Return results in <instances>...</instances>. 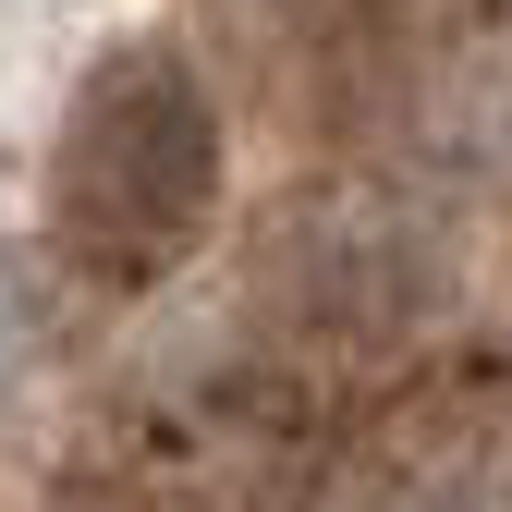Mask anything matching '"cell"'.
Instances as JSON below:
<instances>
[{
    "mask_svg": "<svg viewBox=\"0 0 512 512\" xmlns=\"http://www.w3.org/2000/svg\"><path fill=\"white\" fill-rule=\"evenodd\" d=\"M208 183H220V122L196 74L171 49L98 61V86L74 98V135H61V232L110 269H147L208 220Z\"/></svg>",
    "mask_w": 512,
    "mask_h": 512,
    "instance_id": "1",
    "label": "cell"
}]
</instances>
